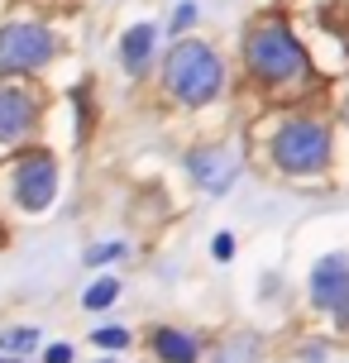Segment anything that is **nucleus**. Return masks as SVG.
<instances>
[{"mask_svg":"<svg viewBox=\"0 0 349 363\" xmlns=\"http://www.w3.org/2000/svg\"><path fill=\"white\" fill-rule=\"evenodd\" d=\"M244 57H249V72L268 86H287L297 77H306V48L282 19H263L244 43Z\"/></svg>","mask_w":349,"mask_h":363,"instance_id":"2","label":"nucleus"},{"mask_svg":"<svg viewBox=\"0 0 349 363\" xmlns=\"http://www.w3.org/2000/svg\"><path fill=\"white\" fill-rule=\"evenodd\" d=\"M115 296H120V282H115V277H101V282H92V287L82 291V306L106 311V306H115Z\"/></svg>","mask_w":349,"mask_h":363,"instance_id":"12","label":"nucleus"},{"mask_svg":"<svg viewBox=\"0 0 349 363\" xmlns=\"http://www.w3.org/2000/svg\"><path fill=\"white\" fill-rule=\"evenodd\" d=\"M153 43H158V29H153V24L125 29V38H120V62H125L129 72H139V67L148 62V53H153Z\"/></svg>","mask_w":349,"mask_h":363,"instance_id":"10","label":"nucleus"},{"mask_svg":"<svg viewBox=\"0 0 349 363\" xmlns=\"http://www.w3.org/2000/svg\"><path fill=\"white\" fill-rule=\"evenodd\" d=\"M211 254L221 258V263H230V258H235V235H216L211 239Z\"/></svg>","mask_w":349,"mask_h":363,"instance_id":"16","label":"nucleus"},{"mask_svg":"<svg viewBox=\"0 0 349 363\" xmlns=\"http://www.w3.org/2000/svg\"><path fill=\"white\" fill-rule=\"evenodd\" d=\"M163 82L182 106H206V101H216L221 86H225V62L216 57L211 43L182 38V43H172V53H167V62H163Z\"/></svg>","mask_w":349,"mask_h":363,"instance_id":"1","label":"nucleus"},{"mask_svg":"<svg viewBox=\"0 0 349 363\" xmlns=\"http://www.w3.org/2000/svg\"><path fill=\"white\" fill-rule=\"evenodd\" d=\"M192 19H196V5H177V15H172V29H192Z\"/></svg>","mask_w":349,"mask_h":363,"instance_id":"18","label":"nucleus"},{"mask_svg":"<svg viewBox=\"0 0 349 363\" xmlns=\"http://www.w3.org/2000/svg\"><path fill=\"white\" fill-rule=\"evenodd\" d=\"M53 57V34L43 24H0V72H34Z\"/></svg>","mask_w":349,"mask_h":363,"instance_id":"4","label":"nucleus"},{"mask_svg":"<svg viewBox=\"0 0 349 363\" xmlns=\"http://www.w3.org/2000/svg\"><path fill=\"white\" fill-rule=\"evenodd\" d=\"M335 320H340V330H349V296L340 301V311H335Z\"/></svg>","mask_w":349,"mask_h":363,"instance_id":"19","label":"nucleus"},{"mask_svg":"<svg viewBox=\"0 0 349 363\" xmlns=\"http://www.w3.org/2000/svg\"><path fill=\"white\" fill-rule=\"evenodd\" d=\"M92 345L96 349H129V330L125 325H106V330H96V335H92Z\"/></svg>","mask_w":349,"mask_h":363,"instance_id":"14","label":"nucleus"},{"mask_svg":"<svg viewBox=\"0 0 349 363\" xmlns=\"http://www.w3.org/2000/svg\"><path fill=\"white\" fill-rule=\"evenodd\" d=\"M254 354H258L254 335H230L221 345V354H216V363H254Z\"/></svg>","mask_w":349,"mask_h":363,"instance_id":"11","label":"nucleus"},{"mask_svg":"<svg viewBox=\"0 0 349 363\" xmlns=\"http://www.w3.org/2000/svg\"><path fill=\"white\" fill-rule=\"evenodd\" d=\"M43 363H72V345H48Z\"/></svg>","mask_w":349,"mask_h":363,"instance_id":"17","label":"nucleus"},{"mask_svg":"<svg viewBox=\"0 0 349 363\" xmlns=\"http://www.w3.org/2000/svg\"><path fill=\"white\" fill-rule=\"evenodd\" d=\"M57 196V167L48 153H24L15 163V201L24 211H48Z\"/></svg>","mask_w":349,"mask_h":363,"instance_id":"5","label":"nucleus"},{"mask_svg":"<svg viewBox=\"0 0 349 363\" xmlns=\"http://www.w3.org/2000/svg\"><path fill=\"white\" fill-rule=\"evenodd\" d=\"M345 296H349V254L316 258V268H311V306L335 315Z\"/></svg>","mask_w":349,"mask_h":363,"instance_id":"6","label":"nucleus"},{"mask_svg":"<svg viewBox=\"0 0 349 363\" xmlns=\"http://www.w3.org/2000/svg\"><path fill=\"white\" fill-rule=\"evenodd\" d=\"M38 345V330H5L0 335V354H29Z\"/></svg>","mask_w":349,"mask_h":363,"instance_id":"13","label":"nucleus"},{"mask_svg":"<svg viewBox=\"0 0 349 363\" xmlns=\"http://www.w3.org/2000/svg\"><path fill=\"white\" fill-rule=\"evenodd\" d=\"M34 120H38V101L29 96L24 86H0V144H19L34 134Z\"/></svg>","mask_w":349,"mask_h":363,"instance_id":"7","label":"nucleus"},{"mask_svg":"<svg viewBox=\"0 0 349 363\" xmlns=\"http://www.w3.org/2000/svg\"><path fill=\"white\" fill-rule=\"evenodd\" d=\"M345 120H349V101H345Z\"/></svg>","mask_w":349,"mask_h":363,"instance_id":"20","label":"nucleus"},{"mask_svg":"<svg viewBox=\"0 0 349 363\" xmlns=\"http://www.w3.org/2000/svg\"><path fill=\"white\" fill-rule=\"evenodd\" d=\"M153 354L163 363H201V340L196 335H187V330H153Z\"/></svg>","mask_w":349,"mask_h":363,"instance_id":"9","label":"nucleus"},{"mask_svg":"<svg viewBox=\"0 0 349 363\" xmlns=\"http://www.w3.org/2000/svg\"><path fill=\"white\" fill-rule=\"evenodd\" d=\"M129 249L120 244V239H111V244H96V249H87V263L92 268H101V263H115V258H125Z\"/></svg>","mask_w":349,"mask_h":363,"instance_id":"15","label":"nucleus"},{"mask_svg":"<svg viewBox=\"0 0 349 363\" xmlns=\"http://www.w3.org/2000/svg\"><path fill=\"white\" fill-rule=\"evenodd\" d=\"M273 163L282 172H292V177L321 172L331 163V129L321 120H287L273 134Z\"/></svg>","mask_w":349,"mask_h":363,"instance_id":"3","label":"nucleus"},{"mask_svg":"<svg viewBox=\"0 0 349 363\" xmlns=\"http://www.w3.org/2000/svg\"><path fill=\"white\" fill-rule=\"evenodd\" d=\"M187 167H192V177L201 182L206 191H225L239 172V158L230 148H196V153L187 158Z\"/></svg>","mask_w":349,"mask_h":363,"instance_id":"8","label":"nucleus"},{"mask_svg":"<svg viewBox=\"0 0 349 363\" xmlns=\"http://www.w3.org/2000/svg\"><path fill=\"white\" fill-rule=\"evenodd\" d=\"M0 363H19V359H0Z\"/></svg>","mask_w":349,"mask_h":363,"instance_id":"21","label":"nucleus"}]
</instances>
